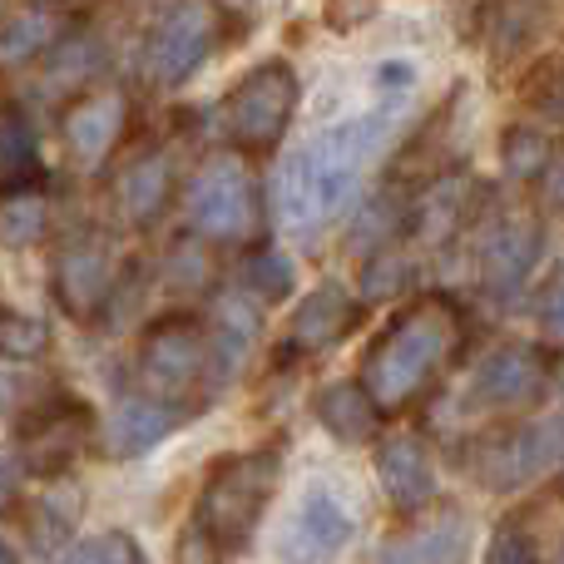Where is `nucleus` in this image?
Returning a JSON list of instances; mask_svg holds the SVG:
<instances>
[{
	"label": "nucleus",
	"mask_w": 564,
	"mask_h": 564,
	"mask_svg": "<svg viewBox=\"0 0 564 564\" xmlns=\"http://www.w3.org/2000/svg\"><path fill=\"white\" fill-rule=\"evenodd\" d=\"M371 6H377V0H327V20L332 25H357L361 15H371Z\"/></svg>",
	"instance_id": "33"
},
{
	"label": "nucleus",
	"mask_w": 564,
	"mask_h": 564,
	"mask_svg": "<svg viewBox=\"0 0 564 564\" xmlns=\"http://www.w3.org/2000/svg\"><path fill=\"white\" fill-rule=\"evenodd\" d=\"M45 224H50V208L35 188H15V194H6V204H0V243L25 248L45 234Z\"/></svg>",
	"instance_id": "26"
},
{
	"label": "nucleus",
	"mask_w": 564,
	"mask_h": 564,
	"mask_svg": "<svg viewBox=\"0 0 564 564\" xmlns=\"http://www.w3.org/2000/svg\"><path fill=\"white\" fill-rule=\"evenodd\" d=\"M243 282L258 292V297H288L292 288V263L273 248H263V253H253L243 263Z\"/></svg>",
	"instance_id": "30"
},
{
	"label": "nucleus",
	"mask_w": 564,
	"mask_h": 564,
	"mask_svg": "<svg viewBox=\"0 0 564 564\" xmlns=\"http://www.w3.org/2000/svg\"><path fill=\"white\" fill-rule=\"evenodd\" d=\"M377 476L387 486V496L397 500V510H426L436 500V460H431V446L411 431L401 436H387L377 446Z\"/></svg>",
	"instance_id": "13"
},
{
	"label": "nucleus",
	"mask_w": 564,
	"mask_h": 564,
	"mask_svg": "<svg viewBox=\"0 0 564 564\" xmlns=\"http://www.w3.org/2000/svg\"><path fill=\"white\" fill-rule=\"evenodd\" d=\"M540 258V228L525 214H500L486 228V243H480V278L490 292H516L525 282L530 263Z\"/></svg>",
	"instance_id": "14"
},
{
	"label": "nucleus",
	"mask_w": 564,
	"mask_h": 564,
	"mask_svg": "<svg viewBox=\"0 0 564 564\" xmlns=\"http://www.w3.org/2000/svg\"><path fill=\"white\" fill-rule=\"evenodd\" d=\"M129 129V99L124 95H85L65 115V144L75 149L79 164H99Z\"/></svg>",
	"instance_id": "16"
},
{
	"label": "nucleus",
	"mask_w": 564,
	"mask_h": 564,
	"mask_svg": "<svg viewBox=\"0 0 564 564\" xmlns=\"http://www.w3.org/2000/svg\"><path fill=\"white\" fill-rule=\"evenodd\" d=\"M371 79H377V89L387 95V105H401V99L416 89V59H381Z\"/></svg>",
	"instance_id": "32"
},
{
	"label": "nucleus",
	"mask_w": 564,
	"mask_h": 564,
	"mask_svg": "<svg viewBox=\"0 0 564 564\" xmlns=\"http://www.w3.org/2000/svg\"><path fill=\"white\" fill-rule=\"evenodd\" d=\"M490 564H535V535L520 520H506L490 540Z\"/></svg>",
	"instance_id": "31"
},
{
	"label": "nucleus",
	"mask_w": 564,
	"mask_h": 564,
	"mask_svg": "<svg viewBox=\"0 0 564 564\" xmlns=\"http://www.w3.org/2000/svg\"><path fill=\"white\" fill-rule=\"evenodd\" d=\"M540 322L550 327V337L560 332V273L545 278V292H540Z\"/></svg>",
	"instance_id": "34"
},
{
	"label": "nucleus",
	"mask_w": 564,
	"mask_h": 564,
	"mask_svg": "<svg viewBox=\"0 0 564 564\" xmlns=\"http://www.w3.org/2000/svg\"><path fill=\"white\" fill-rule=\"evenodd\" d=\"M35 169H40L35 164V134H30L25 115L6 109V115H0V188H6V194L30 188Z\"/></svg>",
	"instance_id": "24"
},
{
	"label": "nucleus",
	"mask_w": 564,
	"mask_h": 564,
	"mask_svg": "<svg viewBox=\"0 0 564 564\" xmlns=\"http://www.w3.org/2000/svg\"><path fill=\"white\" fill-rule=\"evenodd\" d=\"M470 208H476V194H470V184L426 188V194L416 198V208L406 214V228H416L426 243H441V238H451L460 224H466Z\"/></svg>",
	"instance_id": "21"
},
{
	"label": "nucleus",
	"mask_w": 564,
	"mask_h": 564,
	"mask_svg": "<svg viewBox=\"0 0 564 564\" xmlns=\"http://www.w3.org/2000/svg\"><path fill=\"white\" fill-rule=\"evenodd\" d=\"M292 109H297V75L282 59H268L253 75H243L224 99V129L238 149H253V154H268V149L282 144L292 124Z\"/></svg>",
	"instance_id": "6"
},
{
	"label": "nucleus",
	"mask_w": 564,
	"mask_h": 564,
	"mask_svg": "<svg viewBox=\"0 0 564 564\" xmlns=\"http://www.w3.org/2000/svg\"><path fill=\"white\" fill-rule=\"evenodd\" d=\"M550 377H555V361L545 351L525 347V341H510V347L490 351L476 367V377L466 387V406L476 416H516V411H530L545 397Z\"/></svg>",
	"instance_id": "7"
},
{
	"label": "nucleus",
	"mask_w": 564,
	"mask_h": 564,
	"mask_svg": "<svg viewBox=\"0 0 564 564\" xmlns=\"http://www.w3.org/2000/svg\"><path fill=\"white\" fill-rule=\"evenodd\" d=\"M15 490H20V460L0 456V510L15 500Z\"/></svg>",
	"instance_id": "35"
},
{
	"label": "nucleus",
	"mask_w": 564,
	"mask_h": 564,
	"mask_svg": "<svg viewBox=\"0 0 564 564\" xmlns=\"http://www.w3.org/2000/svg\"><path fill=\"white\" fill-rule=\"evenodd\" d=\"M184 411L164 406V401H149V397H134V401H119L115 416L105 421V451L115 460H129V456H144L149 446L178 431Z\"/></svg>",
	"instance_id": "17"
},
{
	"label": "nucleus",
	"mask_w": 564,
	"mask_h": 564,
	"mask_svg": "<svg viewBox=\"0 0 564 564\" xmlns=\"http://www.w3.org/2000/svg\"><path fill=\"white\" fill-rule=\"evenodd\" d=\"M263 218L258 204V178L238 154H218L198 169V178L188 184V224L194 234L214 238V243H238L248 238Z\"/></svg>",
	"instance_id": "5"
},
{
	"label": "nucleus",
	"mask_w": 564,
	"mask_h": 564,
	"mask_svg": "<svg viewBox=\"0 0 564 564\" xmlns=\"http://www.w3.org/2000/svg\"><path fill=\"white\" fill-rule=\"evenodd\" d=\"M282 480V460L278 451H243V456H224L208 480L198 486L194 500V520L184 535L198 540L204 550H214L218 560L243 550L253 540L258 520L268 516Z\"/></svg>",
	"instance_id": "3"
},
{
	"label": "nucleus",
	"mask_w": 564,
	"mask_h": 564,
	"mask_svg": "<svg viewBox=\"0 0 564 564\" xmlns=\"http://www.w3.org/2000/svg\"><path fill=\"white\" fill-rule=\"evenodd\" d=\"M65 564H144V550H139V540L124 535V530H105V535L75 545V555Z\"/></svg>",
	"instance_id": "28"
},
{
	"label": "nucleus",
	"mask_w": 564,
	"mask_h": 564,
	"mask_svg": "<svg viewBox=\"0 0 564 564\" xmlns=\"http://www.w3.org/2000/svg\"><path fill=\"white\" fill-rule=\"evenodd\" d=\"M391 124H397V105L367 109L357 119L322 129L317 139L297 149L278 174V218L292 234L312 238L327 218H337L341 208L357 198L367 169L377 164V154L387 149Z\"/></svg>",
	"instance_id": "1"
},
{
	"label": "nucleus",
	"mask_w": 564,
	"mask_h": 564,
	"mask_svg": "<svg viewBox=\"0 0 564 564\" xmlns=\"http://www.w3.org/2000/svg\"><path fill=\"white\" fill-rule=\"evenodd\" d=\"M466 347V317L451 297H416L387 322L377 347L361 361V391L381 416L406 411L441 381V371Z\"/></svg>",
	"instance_id": "2"
},
{
	"label": "nucleus",
	"mask_w": 564,
	"mask_h": 564,
	"mask_svg": "<svg viewBox=\"0 0 564 564\" xmlns=\"http://www.w3.org/2000/svg\"><path fill=\"white\" fill-rule=\"evenodd\" d=\"M45 351V322L25 317V312H0V357L30 361Z\"/></svg>",
	"instance_id": "29"
},
{
	"label": "nucleus",
	"mask_w": 564,
	"mask_h": 564,
	"mask_svg": "<svg viewBox=\"0 0 564 564\" xmlns=\"http://www.w3.org/2000/svg\"><path fill=\"white\" fill-rule=\"evenodd\" d=\"M89 446H95V411H89L85 401H69V397L30 411L25 426H20V436H15L20 466L40 470V476H59V470H69Z\"/></svg>",
	"instance_id": "8"
},
{
	"label": "nucleus",
	"mask_w": 564,
	"mask_h": 564,
	"mask_svg": "<svg viewBox=\"0 0 564 564\" xmlns=\"http://www.w3.org/2000/svg\"><path fill=\"white\" fill-rule=\"evenodd\" d=\"M312 411H317L322 426L337 441H347V446L371 441V431H377V421H381V411L371 406L361 381H332V387H322L317 397H312Z\"/></svg>",
	"instance_id": "20"
},
{
	"label": "nucleus",
	"mask_w": 564,
	"mask_h": 564,
	"mask_svg": "<svg viewBox=\"0 0 564 564\" xmlns=\"http://www.w3.org/2000/svg\"><path fill=\"white\" fill-rule=\"evenodd\" d=\"M59 35H65V30H59L55 10H45V6L15 10V15L0 25V65H30V59L45 55Z\"/></svg>",
	"instance_id": "22"
},
{
	"label": "nucleus",
	"mask_w": 564,
	"mask_h": 564,
	"mask_svg": "<svg viewBox=\"0 0 564 564\" xmlns=\"http://www.w3.org/2000/svg\"><path fill=\"white\" fill-rule=\"evenodd\" d=\"M361 307L347 297V292L337 288V282H322V288H312L307 297L297 302V312H292L288 322V347L297 351V357H312V351H327L337 347L341 337H347L351 327H357Z\"/></svg>",
	"instance_id": "15"
},
{
	"label": "nucleus",
	"mask_w": 564,
	"mask_h": 564,
	"mask_svg": "<svg viewBox=\"0 0 564 564\" xmlns=\"http://www.w3.org/2000/svg\"><path fill=\"white\" fill-rule=\"evenodd\" d=\"M214 35H218L214 6H204V0H184V6H174L154 25V35H149V50H144L149 79H154V85H184V79L208 59Z\"/></svg>",
	"instance_id": "11"
},
{
	"label": "nucleus",
	"mask_w": 564,
	"mask_h": 564,
	"mask_svg": "<svg viewBox=\"0 0 564 564\" xmlns=\"http://www.w3.org/2000/svg\"><path fill=\"white\" fill-rule=\"evenodd\" d=\"M550 159L555 154H550V139L540 134V129L520 124L506 134V174L516 178V184H535V178L550 169Z\"/></svg>",
	"instance_id": "27"
},
{
	"label": "nucleus",
	"mask_w": 564,
	"mask_h": 564,
	"mask_svg": "<svg viewBox=\"0 0 564 564\" xmlns=\"http://www.w3.org/2000/svg\"><path fill=\"white\" fill-rule=\"evenodd\" d=\"M351 535H357V516L347 510V500L327 486H312L282 530L278 555L282 564H327L351 545Z\"/></svg>",
	"instance_id": "12"
},
{
	"label": "nucleus",
	"mask_w": 564,
	"mask_h": 564,
	"mask_svg": "<svg viewBox=\"0 0 564 564\" xmlns=\"http://www.w3.org/2000/svg\"><path fill=\"white\" fill-rule=\"evenodd\" d=\"M466 460H470L480 486H490V490L530 486V480L545 476V470L560 460V426L555 421H535V426L500 431V436L476 441Z\"/></svg>",
	"instance_id": "9"
},
{
	"label": "nucleus",
	"mask_w": 564,
	"mask_h": 564,
	"mask_svg": "<svg viewBox=\"0 0 564 564\" xmlns=\"http://www.w3.org/2000/svg\"><path fill=\"white\" fill-rule=\"evenodd\" d=\"M169 194H174V164H169V154H159V149H149V154H139L134 164L119 174V214L129 218L134 228L154 224L159 214H164Z\"/></svg>",
	"instance_id": "18"
},
{
	"label": "nucleus",
	"mask_w": 564,
	"mask_h": 564,
	"mask_svg": "<svg viewBox=\"0 0 564 564\" xmlns=\"http://www.w3.org/2000/svg\"><path fill=\"white\" fill-rule=\"evenodd\" d=\"M470 550V525L466 516H436L401 535L397 545L381 555V564H466Z\"/></svg>",
	"instance_id": "19"
},
{
	"label": "nucleus",
	"mask_w": 564,
	"mask_h": 564,
	"mask_svg": "<svg viewBox=\"0 0 564 564\" xmlns=\"http://www.w3.org/2000/svg\"><path fill=\"white\" fill-rule=\"evenodd\" d=\"M258 337V312L248 307L243 297H218L214 317H208V341H214V357H218V371H234L243 361V351L253 347Z\"/></svg>",
	"instance_id": "23"
},
{
	"label": "nucleus",
	"mask_w": 564,
	"mask_h": 564,
	"mask_svg": "<svg viewBox=\"0 0 564 564\" xmlns=\"http://www.w3.org/2000/svg\"><path fill=\"white\" fill-rule=\"evenodd\" d=\"M218 377L224 371H218L214 341H208V322L194 312L159 317L139 341V381H144L149 401H164L188 416L194 391H214Z\"/></svg>",
	"instance_id": "4"
},
{
	"label": "nucleus",
	"mask_w": 564,
	"mask_h": 564,
	"mask_svg": "<svg viewBox=\"0 0 564 564\" xmlns=\"http://www.w3.org/2000/svg\"><path fill=\"white\" fill-rule=\"evenodd\" d=\"M0 564H15V555H10V550H6V545H0Z\"/></svg>",
	"instance_id": "36"
},
{
	"label": "nucleus",
	"mask_w": 564,
	"mask_h": 564,
	"mask_svg": "<svg viewBox=\"0 0 564 564\" xmlns=\"http://www.w3.org/2000/svg\"><path fill=\"white\" fill-rule=\"evenodd\" d=\"M119 273H124V258H119L115 238L105 234H85L75 243H65V253L55 258V273H50V292L69 317H95L109 302Z\"/></svg>",
	"instance_id": "10"
},
{
	"label": "nucleus",
	"mask_w": 564,
	"mask_h": 564,
	"mask_svg": "<svg viewBox=\"0 0 564 564\" xmlns=\"http://www.w3.org/2000/svg\"><path fill=\"white\" fill-rule=\"evenodd\" d=\"M99 69V45L85 35H59L55 45H50V75H45V89L50 95H65V89H79L89 85Z\"/></svg>",
	"instance_id": "25"
}]
</instances>
